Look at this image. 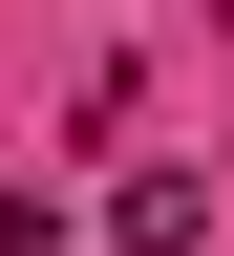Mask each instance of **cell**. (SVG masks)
<instances>
[{
    "label": "cell",
    "instance_id": "6da1fadb",
    "mask_svg": "<svg viewBox=\"0 0 234 256\" xmlns=\"http://www.w3.org/2000/svg\"><path fill=\"white\" fill-rule=\"evenodd\" d=\"M192 235H213V171H128L107 192V256H192Z\"/></svg>",
    "mask_w": 234,
    "mask_h": 256
},
{
    "label": "cell",
    "instance_id": "7a4b0ae2",
    "mask_svg": "<svg viewBox=\"0 0 234 256\" xmlns=\"http://www.w3.org/2000/svg\"><path fill=\"white\" fill-rule=\"evenodd\" d=\"M0 256H64V214H43V192H0Z\"/></svg>",
    "mask_w": 234,
    "mask_h": 256
}]
</instances>
